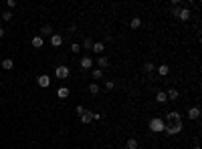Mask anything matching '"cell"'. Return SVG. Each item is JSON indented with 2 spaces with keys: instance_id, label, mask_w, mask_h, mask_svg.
Wrapping results in <instances>:
<instances>
[{
  "instance_id": "6",
  "label": "cell",
  "mask_w": 202,
  "mask_h": 149,
  "mask_svg": "<svg viewBox=\"0 0 202 149\" xmlns=\"http://www.w3.org/2000/svg\"><path fill=\"white\" fill-rule=\"evenodd\" d=\"M188 117L192 119V121H196V119H200V107H190L188 109Z\"/></svg>"
},
{
  "instance_id": "29",
  "label": "cell",
  "mask_w": 202,
  "mask_h": 149,
  "mask_svg": "<svg viewBox=\"0 0 202 149\" xmlns=\"http://www.w3.org/2000/svg\"><path fill=\"white\" fill-rule=\"evenodd\" d=\"M178 12H180V6L174 4V6H172V16H178Z\"/></svg>"
},
{
  "instance_id": "26",
  "label": "cell",
  "mask_w": 202,
  "mask_h": 149,
  "mask_svg": "<svg viewBox=\"0 0 202 149\" xmlns=\"http://www.w3.org/2000/svg\"><path fill=\"white\" fill-rule=\"evenodd\" d=\"M0 18H4V20H12V12H10V10H6V12L0 14Z\"/></svg>"
},
{
  "instance_id": "22",
  "label": "cell",
  "mask_w": 202,
  "mask_h": 149,
  "mask_svg": "<svg viewBox=\"0 0 202 149\" xmlns=\"http://www.w3.org/2000/svg\"><path fill=\"white\" fill-rule=\"evenodd\" d=\"M89 93H91V95H97V93H99V85H97V83H91V85H89Z\"/></svg>"
},
{
  "instance_id": "24",
  "label": "cell",
  "mask_w": 202,
  "mask_h": 149,
  "mask_svg": "<svg viewBox=\"0 0 202 149\" xmlns=\"http://www.w3.org/2000/svg\"><path fill=\"white\" fill-rule=\"evenodd\" d=\"M154 68H156V65H154V62H146V65H144V71H146V73H152Z\"/></svg>"
},
{
  "instance_id": "15",
  "label": "cell",
  "mask_w": 202,
  "mask_h": 149,
  "mask_svg": "<svg viewBox=\"0 0 202 149\" xmlns=\"http://www.w3.org/2000/svg\"><path fill=\"white\" fill-rule=\"evenodd\" d=\"M0 65H2V68H4V71H12V67H14L12 59H4V61L0 62Z\"/></svg>"
},
{
  "instance_id": "11",
  "label": "cell",
  "mask_w": 202,
  "mask_h": 149,
  "mask_svg": "<svg viewBox=\"0 0 202 149\" xmlns=\"http://www.w3.org/2000/svg\"><path fill=\"white\" fill-rule=\"evenodd\" d=\"M91 48H93L95 54H101L103 50H105V44H103V42H93V47H91Z\"/></svg>"
},
{
  "instance_id": "33",
  "label": "cell",
  "mask_w": 202,
  "mask_h": 149,
  "mask_svg": "<svg viewBox=\"0 0 202 149\" xmlns=\"http://www.w3.org/2000/svg\"><path fill=\"white\" fill-rule=\"evenodd\" d=\"M4 32H6V30H4V28H0V38L4 36Z\"/></svg>"
},
{
  "instance_id": "31",
  "label": "cell",
  "mask_w": 202,
  "mask_h": 149,
  "mask_svg": "<svg viewBox=\"0 0 202 149\" xmlns=\"http://www.w3.org/2000/svg\"><path fill=\"white\" fill-rule=\"evenodd\" d=\"M6 6H8V8H14V6H16V0H8Z\"/></svg>"
},
{
  "instance_id": "1",
  "label": "cell",
  "mask_w": 202,
  "mask_h": 149,
  "mask_svg": "<svg viewBox=\"0 0 202 149\" xmlns=\"http://www.w3.org/2000/svg\"><path fill=\"white\" fill-rule=\"evenodd\" d=\"M164 127H166L164 119H160V117L150 119V131H152V133H164Z\"/></svg>"
},
{
  "instance_id": "23",
  "label": "cell",
  "mask_w": 202,
  "mask_h": 149,
  "mask_svg": "<svg viewBox=\"0 0 202 149\" xmlns=\"http://www.w3.org/2000/svg\"><path fill=\"white\" fill-rule=\"evenodd\" d=\"M40 32H43V34H51V36H53V26H51V24H45V26L40 28Z\"/></svg>"
},
{
  "instance_id": "21",
  "label": "cell",
  "mask_w": 202,
  "mask_h": 149,
  "mask_svg": "<svg viewBox=\"0 0 202 149\" xmlns=\"http://www.w3.org/2000/svg\"><path fill=\"white\" fill-rule=\"evenodd\" d=\"M91 77H93V79H101V77H103V71H101V68H91Z\"/></svg>"
},
{
  "instance_id": "19",
  "label": "cell",
  "mask_w": 202,
  "mask_h": 149,
  "mask_svg": "<svg viewBox=\"0 0 202 149\" xmlns=\"http://www.w3.org/2000/svg\"><path fill=\"white\" fill-rule=\"evenodd\" d=\"M129 26H131V28H140L141 26V18H140V16H134L131 22H129Z\"/></svg>"
},
{
  "instance_id": "12",
  "label": "cell",
  "mask_w": 202,
  "mask_h": 149,
  "mask_svg": "<svg viewBox=\"0 0 202 149\" xmlns=\"http://www.w3.org/2000/svg\"><path fill=\"white\" fill-rule=\"evenodd\" d=\"M137 139H134V137H129L128 141H125V149H137Z\"/></svg>"
},
{
  "instance_id": "9",
  "label": "cell",
  "mask_w": 202,
  "mask_h": 149,
  "mask_svg": "<svg viewBox=\"0 0 202 149\" xmlns=\"http://www.w3.org/2000/svg\"><path fill=\"white\" fill-rule=\"evenodd\" d=\"M97 65H99V68L103 71V68L109 67V59H107V56H99V59H97Z\"/></svg>"
},
{
  "instance_id": "7",
  "label": "cell",
  "mask_w": 202,
  "mask_h": 149,
  "mask_svg": "<svg viewBox=\"0 0 202 149\" xmlns=\"http://www.w3.org/2000/svg\"><path fill=\"white\" fill-rule=\"evenodd\" d=\"M30 44H33L34 48H43L45 47V38H43V36H34L33 41H30Z\"/></svg>"
},
{
  "instance_id": "27",
  "label": "cell",
  "mask_w": 202,
  "mask_h": 149,
  "mask_svg": "<svg viewBox=\"0 0 202 149\" xmlns=\"http://www.w3.org/2000/svg\"><path fill=\"white\" fill-rule=\"evenodd\" d=\"M91 47H93V41H91V38H85V41H83V48H87L89 50Z\"/></svg>"
},
{
  "instance_id": "28",
  "label": "cell",
  "mask_w": 202,
  "mask_h": 149,
  "mask_svg": "<svg viewBox=\"0 0 202 149\" xmlns=\"http://www.w3.org/2000/svg\"><path fill=\"white\" fill-rule=\"evenodd\" d=\"M75 113H77V115H83V113H85V107H83V105H77V109H75Z\"/></svg>"
},
{
  "instance_id": "30",
  "label": "cell",
  "mask_w": 202,
  "mask_h": 149,
  "mask_svg": "<svg viewBox=\"0 0 202 149\" xmlns=\"http://www.w3.org/2000/svg\"><path fill=\"white\" fill-rule=\"evenodd\" d=\"M113 87H115V83H113V81H105V89H107V91H111Z\"/></svg>"
},
{
  "instance_id": "14",
  "label": "cell",
  "mask_w": 202,
  "mask_h": 149,
  "mask_svg": "<svg viewBox=\"0 0 202 149\" xmlns=\"http://www.w3.org/2000/svg\"><path fill=\"white\" fill-rule=\"evenodd\" d=\"M81 121L85 123V125H87V123H91V121H93V113H91V111H85V113L81 115Z\"/></svg>"
},
{
  "instance_id": "25",
  "label": "cell",
  "mask_w": 202,
  "mask_h": 149,
  "mask_svg": "<svg viewBox=\"0 0 202 149\" xmlns=\"http://www.w3.org/2000/svg\"><path fill=\"white\" fill-rule=\"evenodd\" d=\"M71 53H75V54L81 53V44L79 42H73V44H71Z\"/></svg>"
},
{
  "instance_id": "3",
  "label": "cell",
  "mask_w": 202,
  "mask_h": 149,
  "mask_svg": "<svg viewBox=\"0 0 202 149\" xmlns=\"http://www.w3.org/2000/svg\"><path fill=\"white\" fill-rule=\"evenodd\" d=\"M55 77H57V79H61V81H63V79H67V77H69V67L59 65V67L55 68Z\"/></svg>"
},
{
  "instance_id": "2",
  "label": "cell",
  "mask_w": 202,
  "mask_h": 149,
  "mask_svg": "<svg viewBox=\"0 0 202 149\" xmlns=\"http://www.w3.org/2000/svg\"><path fill=\"white\" fill-rule=\"evenodd\" d=\"M180 131H182V121L176 123V125H166V127H164V133H166V135H170V137L178 135Z\"/></svg>"
},
{
  "instance_id": "32",
  "label": "cell",
  "mask_w": 202,
  "mask_h": 149,
  "mask_svg": "<svg viewBox=\"0 0 202 149\" xmlns=\"http://www.w3.org/2000/svg\"><path fill=\"white\" fill-rule=\"evenodd\" d=\"M101 119V113H93V121H99Z\"/></svg>"
},
{
  "instance_id": "18",
  "label": "cell",
  "mask_w": 202,
  "mask_h": 149,
  "mask_svg": "<svg viewBox=\"0 0 202 149\" xmlns=\"http://www.w3.org/2000/svg\"><path fill=\"white\" fill-rule=\"evenodd\" d=\"M166 97H168V99H172V101H176V99H178V97H180V93H178V91H176V89H170L168 93H166Z\"/></svg>"
},
{
  "instance_id": "20",
  "label": "cell",
  "mask_w": 202,
  "mask_h": 149,
  "mask_svg": "<svg viewBox=\"0 0 202 149\" xmlns=\"http://www.w3.org/2000/svg\"><path fill=\"white\" fill-rule=\"evenodd\" d=\"M156 99H158V103H166V101H168V97H166V93H164V91H158Z\"/></svg>"
},
{
  "instance_id": "8",
  "label": "cell",
  "mask_w": 202,
  "mask_h": 149,
  "mask_svg": "<svg viewBox=\"0 0 202 149\" xmlns=\"http://www.w3.org/2000/svg\"><path fill=\"white\" fill-rule=\"evenodd\" d=\"M51 44H53V47H61V44H63V36H61V34H53V36H51Z\"/></svg>"
},
{
  "instance_id": "5",
  "label": "cell",
  "mask_w": 202,
  "mask_h": 149,
  "mask_svg": "<svg viewBox=\"0 0 202 149\" xmlns=\"http://www.w3.org/2000/svg\"><path fill=\"white\" fill-rule=\"evenodd\" d=\"M36 83H39V87H43V89L51 87V79H49L47 74H39V77H36Z\"/></svg>"
},
{
  "instance_id": "10",
  "label": "cell",
  "mask_w": 202,
  "mask_h": 149,
  "mask_svg": "<svg viewBox=\"0 0 202 149\" xmlns=\"http://www.w3.org/2000/svg\"><path fill=\"white\" fill-rule=\"evenodd\" d=\"M57 97H59V99H67L69 97V89L67 87H59L57 89Z\"/></svg>"
},
{
  "instance_id": "16",
  "label": "cell",
  "mask_w": 202,
  "mask_h": 149,
  "mask_svg": "<svg viewBox=\"0 0 202 149\" xmlns=\"http://www.w3.org/2000/svg\"><path fill=\"white\" fill-rule=\"evenodd\" d=\"M168 73H170V67H168V65H158V74H160V77H166Z\"/></svg>"
},
{
  "instance_id": "4",
  "label": "cell",
  "mask_w": 202,
  "mask_h": 149,
  "mask_svg": "<svg viewBox=\"0 0 202 149\" xmlns=\"http://www.w3.org/2000/svg\"><path fill=\"white\" fill-rule=\"evenodd\" d=\"M93 59H91V56H83V59H81V62H79V67L83 68V71H91V68H93Z\"/></svg>"
},
{
  "instance_id": "17",
  "label": "cell",
  "mask_w": 202,
  "mask_h": 149,
  "mask_svg": "<svg viewBox=\"0 0 202 149\" xmlns=\"http://www.w3.org/2000/svg\"><path fill=\"white\" fill-rule=\"evenodd\" d=\"M168 121H176V123H180V121H182L180 113H176V111H172V113H168Z\"/></svg>"
},
{
  "instance_id": "13",
  "label": "cell",
  "mask_w": 202,
  "mask_h": 149,
  "mask_svg": "<svg viewBox=\"0 0 202 149\" xmlns=\"http://www.w3.org/2000/svg\"><path fill=\"white\" fill-rule=\"evenodd\" d=\"M178 18H180V20H188V18H190V10H188V8H180Z\"/></svg>"
}]
</instances>
